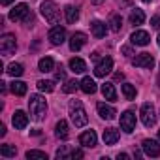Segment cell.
Masks as SVG:
<instances>
[{
    "label": "cell",
    "mask_w": 160,
    "mask_h": 160,
    "mask_svg": "<svg viewBox=\"0 0 160 160\" xmlns=\"http://www.w3.org/2000/svg\"><path fill=\"white\" fill-rule=\"evenodd\" d=\"M141 147H143V152L147 156H151V158L160 156V143L158 141H154V139H143Z\"/></svg>",
    "instance_id": "11"
},
{
    "label": "cell",
    "mask_w": 160,
    "mask_h": 160,
    "mask_svg": "<svg viewBox=\"0 0 160 160\" xmlns=\"http://www.w3.org/2000/svg\"><path fill=\"white\" fill-rule=\"evenodd\" d=\"M151 27H152V28H156V30H160V15L151 17Z\"/></svg>",
    "instance_id": "35"
},
{
    "label": "cell",
    "mask_w": 160,
    "mask_h": 160,
    "mask_svg": "<svg viewBox=\"0 0 160 160\" xmlns=\"http://www.w3.org/2000/svg\"><path fill=\"white\" fill-rule=\"evenodd\" d=\"M111 70H113V58H111V57H104V58L94 66V75H96V77H106Z\"/></svg>",
    "instance_id": "7"
},
{
    "label": "cell",
    "mask_w": 160,
    "mask_h": 160,
    "mask_svg": "<svg viewBox=\"0 0 160 160\" xmlns=\"http://www.w3.org/2000/svg\"><path fill=\"white\" fill-rule=\"evenodd\" d=\"M66 156H68V147L64 145V147H60L57 151V158H66Z\"/></svg>",
    "instance_id": "36"
},
{
    "label": "cell",
    "mask_w": 160,
    "mask_h": 160,
    "mask_svg": "<svg viewBox=\"0 0 160 160\" xmlns=\"http://www.w3.org/2000/svg\"><path fill=\"white\" fill-rule=\"evenodd\" d=\"M115 79H117V81H121V79H124V73H122V72H119V73H115Z\"/></svg>",
    "instance_id": "40"
},
{
    "label": "cell",
    "mask_w": 160,
    "mask_h": 160,
    "mask_svg": "<svg viewBox=\"0 0 160 160\" xmlns=\"http://www.w3.org/2000/svg\"><path fill=\"white\" fill-rule=\"evenodd\" d=\"M100 91H102V94H104V98L106 100H117V91H115V87H113V83H104L102 87H100Z\"/></svg>",
    "instance_id": "21"
},
{
    "label": "cell",
    "mask_w": 160,
    "mask_h": 160,
    "mask_svg": "<svg viewBox=\"0 0 160 160\" xmlns=\"http://www.w3.org/2000/svg\"><path fill=\"white\" fill-rule=\"evenodd\" d=\"M36 85H38V91H42V92H53L55 91V81H49V79H40Z\"/></svg>",
    "instance_id": "28"
},
{
    "label": "cell",
    "mask_w": 160,
    "mask_h": 160,
    "mask_svg": "<svg viewBox=\"0 0 160 160\" xmlns=\"http://www.w3.org/2000/svg\"><path fill=\"white\" fill-rule=\"evenodd\" d=\"M70 119L73 122L75 128H81L89 122V117H87V111L83 108V104L79 100H72L70 102Z\"/></svg>",
    "instance_id": "1"
},
{
    "label": "cell",
    "mask_w": 160,
    "mask_h": 160,
    "mask_svg": "<svg viewBox=\"0 0 160 160\" xmlns=\"http://www.w3.org/2000/svg\"><path fill=\"white\" fill-rule=\"evenodd\" d=\"M13 2V0H0V4H2V6H10Z\"/></svg>",
    "instance_id": "41"
},
{
    "label": "cell",
    "mask_w": 160,
    "mask_h": 160,
    "mask_svg": "<svg viewBox=\"0 0 160 160\" xmlns=\"http://www.w3.org/2000/svg\"><path fill=\"white\" fill-rule=\"evenodd\" d=\"M139 115H141V122H143L147 128L154 126V122H156V115H154V108H152V104H143Z\"/></svg>",
    "instance_id": "5"
},
{
    "label": "cell",
    "mask_w": 160,
    "mask_h": 160,
    "mask_svg": "<svg viewBox=\"0 0 160 160\" xmlns=\"http://www.w3.org/2000/svg\"><path fill=\"white\" fill-rule=\"evenodd\" d=\"M30 15V10H28V6L27 4H17L12 12H10V19L12 21H27V17Z\"/></svg>",
    "instance_id": "9"
},
{
    "label": "cell",
    "mask_w": 160,
    "mask_h": 160,
    "mask_svg": "<svg viewBox=\"0 0 160 160\" xmlns=\"http://www.w3.org/2000/svg\"><path fill=\"white\" fill-rule=\"evenodd\" d=\"M12 122H13V126H15L17 130H23V128H27V124H28V115H27L25 111L17 109V111L13 113V117H12Z\"/></svg>",
    "instance_id": "15"
},
{
    "label": "cell",
    "mask_w": 160,
    "mask_h": 160,
    "mask_svg": "<svg viewBox=\"0 0 160 160\" xmlns=\"http://www.w3.org/2000/svg\"><path fill=\"white\" fill-rule=\"evenodd\" d=\"M158 85H160V73H158Z\"/></svg>",
    "instance_id": "45"
},
{
    "label": "cell",
    "mask_w": 160,
    "mask_h": 160,
    "mask_svg": "<svg viewBox=\"0 0 160 160\" xmlns=\"http://www.w3.org/2000/svg\"><path fill=\"white\" fill-rule=\"evenodd\" d=\"M10 91H12L15 96H23V94H27V83H23V81H13V83L10 85Z\"/></svg>",
    "instance_id": "27"
},
{
    "label": "cell",
    "mask_w": 160,
    "mask_h": 160,
    "mask_svg": "<svg viewBox=\"0 0 160 160\" xmlns=\"http://www.w3.org/2000/svg\"><path fill=\"white\" fill-rule=\"evenodd\" d=\"M109 25H111V30H113V32H119L121 27H122V19H121V15H113L111 21H109Z\"/></svg>",
    "instance_id": "33"
},
{
    "label": "cell",
    "mask_w": 160,
    "mask_h": 160,
    "mask_svg": "<svg viewBox=\"0 0 160 160\" xmlns=\"http://www.w3.org/2000/svg\"><path fill=\"white\" fill-rule=\"evenodd\" d=\"M156 43H158V45H160V34H158V38H156Z\"/></svg>",
    "instance_id": "44"
},
{
    "label": "cell",
    "mask_w": 160,
    "mask_h": 160,
    "mask_svg": "<svg viewBox=\"0 0 160 160\" xmlns=\"http://www.w3.org/2000/svg\"><path fill=\"white\" fill-rule=\"evenodd\" d=\"M70 70L75 72V73H83L87 70V64H85V60L73 57V58H70Z\"/></svg>",
    "instance_id": "23"
},
{
    "label": "cell",
    "mask_w": 160,
    "mask_h": 160,
    "mask_svg": "<svg viewBox=\"0 0 160 160\" xmlns=\"http://www.w3.org/2000/svg\"><path fill=\"white\" fill-rule=\"evenodd\" d=\"M70 158H83V151H79V149L72 151V152H70Z\"/></svg>",
    "instance_id": "37"
},
{
    "label": "cell",
    "mask_w": 160,
    "mask_h": 160,
    "mask_svg": "<svg viewBox=\"0 0 160 160\" xmlns=\"http://www.w3.org/2000/svg\"><path fill=\"white\" fill-rule=\"evenodd\" d=\"M23 72H25V68H23V64H19V62H12V64L8 66V70H6V73L12 75V77H19V75H23Z\"/></svg>",
    "instance_id": "26"
},
{
    "label": "cell",
    "mask_w": 160,
    "mask_h": 160,
    "mask_svg": "<svg viewBox=\"0 0 160 160\" xmlns=\"http://www.w3.org/2000/svg\"><path fill=\"white\" fill-rule=\"evenodd\" d=\"M49 40H51L53 45H60V43H64V42H66V28L60 27V25L53 27V28L49 30Z\"/></svg>",
    "instance_id": "10"
},
{
    "label": "cell",
    "mask_w": 160,
    "mask_h": 160,
    "mask_svg": "<svg viewBox=\"0 0 160 160\" xmlns=\"http://www.w3.org/2000/svg\"><path fill=\"white\" fill-rule=\"evenodd\" d=\"M77 89H81V81H75V79H70V81H66V85L62 87V91H64L66 94L75 92Z\"/></svg>",
    "instance_id": "29"
},
{
    "label": "cell",
    "mask_w": 160,
    "mask_h": 160,
    "mask_svg": "<svg viewBox=\"0 0 160 160\" xmlns=\"http://www.w3.org/2000/svg\"><path fill=\"white\" fill-rule=\"evenodd\" d=\"M121 130H124L126 134H132L136 130V115H134V111H124L121 115Z\"/></svg>",
    "instance_id": "8"
},
{
    "label": "cell",
    "mask_w": 160,
    "mask_h": 160,
    "mask_svg": "<svg viewBox=\"0 0 160 160\" xmlns=\"http://www.w3.org/2000/svg\"><path fill=\"white\" fill-rule=\"evenodd\" d=\"M102 138H104V143L106 145H115L119 141V130L117 128H106Z\"/></svg>",
    "instance_id": "17"
},
{
    "label": "cell",
    "mask_w": 160,
    "mask_h": 160,
    "mask_svg": "<svg viewBox=\"0 0 160 160\" xmlns=\"http://www.w3.org/2000/svg\"><path fill=\"white\" fill-rule=\"evenodd\" d=\"M0 154H2L4 158H13L17 154V149L13 145H2L0 147Z\"/></svg>",
    "instance_id": "31"
},
{
    "label": "cell",
    "mask_w": 160,
    "mask_h": 160,
    "mask_svg": "<svg viewBox=\"0 0 160 160\" xmlns=\"http://www.w3.org/2000/svg\"><path fill=\"white\" fill-rule=\"evenodd\" d=\"M28 109H30V117L34 121H42L45 117V111H47V102L43 96L40 94H30V100H28Z\"/></svg>",
    "instance_id": "2"
},
{
    "label": "cell",
    "mask_w": 160,
    "mask_h": 160,
    "mask_svg": "<svg viewBox=\"0 0 160 160\" xmlns=\"http://www.w3.org/2000/svg\"><path fill=\"white\" fill-rule=\"evenodd\" d=\"M122 94H124V98L126 100H136V87L134 85H130V83H124L122 85Z\"/></svg>",
    "instance_id": "30"
},
{
    "label": "cell",
    "mask_w": 160,
    "mask_h": 160,
    "mask_svg": "<svg viewBox=\"0 0 160 160\" xmlns=\"http://www.w3.org/2000/svg\"><path fill=\"white\" fill-rule=\"evenodd\" d=\"M64 15H66V21H68L70 25H73V23L79 19V10H77L75 6H66V8H64Z\"/></svg>",
    "instance_id": "24"
},
{
    "label": "cell",
    "mask_w": 160,
    "mask_h": 160,
    "mask_svg": "<svg viewBox=\"0 0 160 160\" xmlns=\"http://www.w3.org/2000/svg\"><path fill=\"white\" fill-rule=\"evenodd\" d=\"M122 53H124L126 57H130V55H132V47H128V45H126V47H122Z\"/></svg>",
    "instance_id": "38"
},
{
    "label": "cell",
    "mask_w": 160,
    "mask_h": 160,
    "mask_svg": "<svg viewBox=\"0 0 160 160\" xmlns=\"http://www.w3.org/2000/svg\"><path fill=\"white\" fill-rule=\"evenodd\" d=\"M132 64L136 68H147V70H152L154 66V57L151 53H139L138 57L132 58Z\"/></svg>",
    "instance_id": "6"
},
{
    "label": "cell",
    "mask_w": 160,
    "mask_h": 160,
    "mask_svg": "<svg viewBox=\"0 0 160 160\" xmlns=\"http://www.w3.org/2000/svg\"><path fill=\"white\" fill-rule=\"evenodd\" d=\"M87 43V34L85 32H73L70 38V49L72 51H79L83 45Z\"/></svg>",
    "instance_id": "12"
},
{
    "label": "cell",
    "mask_w": 160,
    "mask_h": 160,
    "mask_svg": "<svg viewBox=\"0 0 160 160\" xmlns=\"http://www.w3.org/2000/svg\"><path fill=\"white\" fill-rule=\"evenodd\" d=\"M96 109H98V115H100L102 119H106V121H111V119H115V115H117L115 108H113V106H108V104H104V102H100V104L96 106Z\"/></svg>",
    "instance_id": "14"
},
{
    "label": "cell",
    "mask_w": 160,
    "mask_h": 160,
    "mask_svg": "<svg viewBox=\"0 0 160 160\" xmlns=\"http://www.w3.org/2000/svg\"><path fill=\"white\" fill-rule=\"evenodd\" d=\"M0 136H6V126L0 124Z\"/></svg>",
    "instance_id": "42"
},
{
    "label": "cell",
    "mask_w": 160,
    "mask_h": 160,
    "mask_svg": "<svg viewBox=\"0 0 160 160\" xmlns=\"http://www.w3.org/2000/svg\"><path fill=\"white\" fill-rule=\"evenodd\" d=\"M143 21H145V13H143V10H139V8L132 10V13H130V25L138 27V25H143Z\"/></svg>",
    "instance_id": "25"
},
{
    "label": "cell",
    "mask_w": 160,
    "mask_h": 160,
    "mask_svg": "<svg viewBox=\"0 0 160 160\" xmlns=\"http://www.w3.org/2000/svg\"><path fill=\"white\" fill-rule=\"evenodd\" d=\"M40 12H42V15L45 17V21L49 25H58V21H60V10H58V6L53 2V0H45V2H42Z\"/></svg>",
    "instance_id": "3"
},
{
    "label": "cell",
    "mask_w": 160,
    "mask_h": 160,
    "mask_svg": "<svg viewBox=\"0 0 160 160\" xmlns=\"http://www.w3.org/2000/svg\"><path fill=\"white\" fill-rule=\"evenodd\" d=\"M27 158L28 160H47V154L43 151H28L27 152Z\"/></svg>",
    "instance_id": "32"
},
{
    "label": "cell",
    "mask_w": 160,
    "mask_h": 160,
    "mask_svg": "<svg viewBox=\"0 0 160 160\" xmlns=\"http://www.w3.org/2000/svg\"><path fill=\"white\" fill-rule=\"evenodd\" d=\"M17 49V42H15V34H4L2 38H0V51H2V55H12L15 53Z\"/></svg>",
    "instance_id": "4"
},
{
    "label": "cell",
    "mask_w": 160,
    "mask_h": 160,
    "mask_svg": "<svg viewBox=\"0 0 160 160\" xmlns=\"http://www.w3.org/2000/svg\"><path fill=\"white\" fill-rule=\"evenodd\" d=\"M55 136H57L58 139H68V122H66L64 119H60V121L57 122V126H55Z\"/></svg>",
    "instance_id": "22"
},
{
    "label": "cell",
    "mask_w": 160,
    "mask_h": 160,
    "mask_svg": "<svg viewBox=\"0 0 160 160\" xmlns=\"http://www.w3.org/2000/svg\"><path fill=\"white\" fill-rule=\"evenodd\" d=\"M91 30H92V34H94L96 38H104L106 32H108V27H106V23H102V21H92V23H91Z\"/></svg>",
    "instance_id": "19"
},
{
    "label": "cell",
    "mask_w": 160,
    "mask_h": 160,
    "mask_svg": "<svg viewBox=\"0 0 160 160\" xmlns=\"http://www.w3.org/2000/svg\"><path fill=\"white\" fill-rule=\"evenodd\" d=\"M130 42L134 43V45H147L149 42H151V36H149V32H145V30H134L132 32V36H130Z\"/></svg>",
    "instance_id": "13"
},
{
    "label": "cell",
    "mask_w": 160,
    "mask_h": 160,
    "mask_svg": "<svg viewBox=\"0 0 160 160\" xmlns=\"http://www.w3.org/2000/svg\"><path fill=\"white\" fill-rule=\"evenodd\" d=\"M96 89H98V87H96V83H94V79H92V77L87 75V77L81 79V91H83L85 94H94Z\"/></svg>",
    "instance_id": "18"
},
{
    "label": "cell",
    "mask_w": 160,
    "mask_h": 160,
    "mask_svg": "<svg viewBox=\"0 0 160 160\" xmlns=\"http://www.w3.org/2000/svg\"><path fill=\"white\" fill-rule=\"evenodd\" d=\"M117 158H119V160H128L130 156H128L126 152H119V156H117Z\"/></svg>",
    "instance_id": "39"
},
{
    "label": "cell",
    "mask_w": 160,
    "mask_h": 160,
    "mask_svg": "<svg viewBox=\"0 0 160 160\" xmlns=\"http://www.w3.org/2000/svg\"><path fill=\"white\" fill-rule=\"evenodd\" d=\"M91 2H92V4H102L104 0H91Z\"/></svg>",
    "instance_id": "43"
},
{
    "label": "cell",
    "mask_w": 160,
    "mask_h": 160,
    "mask_svg": "<svg viewBox=\"0 0 160 160\" xmlns=\"http://www.w3.org/2000/svg\"><path fill=\"white\" fill-rule=\"evenodd\" d=\"M96 132L94 130H87V132H83L81 136H79V143H81L83 147H94L96 145Z\"/></svg>",
    "instance_id": "16"
},
{
    "label": "cell",
    "mask_w": 160,
    "mask_h": 160,
    "mask_svg": "<svg viewBox=\"0 0 160 160\" xmlns=\"http://www.w3.org/2000/svg\"><path fill=\"white\" fill-rule=\"evenodd\" d=\"M38 70L43 72V73L53 72V70H55V60H53L51 57H43V58H40V62H38Z\"/></svg>",
    "instance_id": "20"
},
{
    "label": "cell",
    "mask_w": 160,
    "mask_h": 160,
    "mask_svg": "<svg viewBox=\"0 0 160 160\" xmlns=\"http://www.w3.org/2000/svg\"><path fill=\"white\" fill-rule=\"evenodd\" d=\"M143 2H151V0H143Z\"/></svg>",
    "instance_id": "48"
},
{
    "label": "cell",
    "mask_w": 160,
    "mask_h": 160,
    "mask_svg": "<svg viewBox=\"0 0 160 160\" xmlns=\"http://www.w3.org/2000/svg\"><path fill=\"white\" fill-rule=\"evenodd\" d=\"M55 79H57V81H64V79H66V72H64L62 66L57 68V72H55Z\"/></svg>",
    "instance_id": "34"
},
{
    "label": "cell",
    "mask_w": 160,
    "mask_h": 160,
    "mask_svg": "<svg viewBox=\"0 0 160 160\" xmlns=\"http://www.w3.org/2000/svg\"><path fill=\"white\" fill-rule=\"evenodd\" d=\"M124 2H126V4H128V2H132V0H124Z\"/></svg>",
    "instance_id": "46"
},
{
    "label": "cell",
    "mask_w": 160,
    "mask_h": 160,
    "mask_svg": "<svg viewBox=\"0 0 160 160\" xmlns=\"http://www.w3.org/2000/svg\"><path fill=\"white\" fill-rule=\"evenodd\" d=\"M158 139H160V130H158Z\"/></svg>",
    "instance_id": "47"
}]
</instances>
